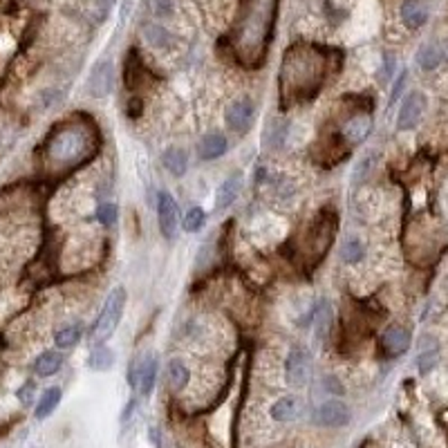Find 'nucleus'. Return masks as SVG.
<instances>
[{
    "label": "nucleus",
    "mask_w": 448,
    "mask_h": 448,
    "mask_svg": "<svg viewBox=\"0 0 448 448\" xmlns=\"http://www.w3.org/2000/svg\"><path fill=\"white\" fill-rule=\"evenodd\" d=\"M276 12V0H249L242 9V21L238 27V52L242 58L256 61L260 49H265V38L272 29Z\"/></svg>",
    "instance_id": "nucleus-1"
},
{
    "label": "nucleus",
    "mask_w": 448,
    "mask_h": 448,
    "mask_svg": "<svg viewBox=\"0 0 448 448\" xmlns=\"http://www.w3.org/2000/svg\"><path fill=\"white\" fill-rule=\"evenodd\" d=\"M90 148H92V137L88 128L81 124H69L52 135L47 144V157L58 166H67L81 162Z\"/></svg>",
    "instance_id": "nucleus-2"
},
{
    "label": "nucleus",
    "mask_w": 448,
    "mask_h": 448,
    "mask_svg": "<svg viewBox=\"0 0 448 448\" xmlns=\"http://www.w3.org/2000/svg\"><path fill=\"white\" fill-rule=\"evenodd\" d=\"M126 310V290L124 287H115V290L108 294L106 303L99 312V318L92 327V338L94 343H106L110 341L113 334L117 332L119 323H122V316Z\"/></svg>",
    "instance_id": "nucleus-3"
},
{
    "label": "nucleus",
    "mask_w": 448,
    "mask_h": 448,
    "mask_svg": "<svg viewBox=\"0 0 448 448\" xmlns=\"http://www.w3.org/2000/svg\"><path fill=\"white\" fill-rule=\"evenodd\" d=\"M312 376V358L305 347H292L285 363V379L292 388H305Z\"/></svg>",
    "instance_id": "nucleus-4"
},
{
    "label": "nucleus",
    "mask_w": 448,
    "mask_h": 448,
    "mask_svg": "<svg viewBox=\"0 0 448 448\" xmlns=\"http://www.w3.org/2000/svg\"><path fill=\"white\" fill-rule=\"evenodd\" d=\"M157 222H159V231H162L166 240H173L179 226V206L175 197L166 191L157 195Z\"/></svg>",
    "instance_id": "nucleus-5"
},
{
    "label": "nucleus",
    "mask_w": 448,
    "mask_h": 448,
    "mask_svg": "<svg viewBox=\"0 0 448 448\" xmlns=\"http://www.w3.org/2000/svg\"><path fill=\"white\" fill-rule=\"evenodd\" d=\"M312 422L316 426H323V428H341L350 422V408L338 399H330V401L321 404L318 408H314Z\"/></svg>",
    "instance_id": "nucleus-6"
},
{
    "label": "nucleus",
    "mask_w": 448,
    "mask_h": 448,
    "mask_svg": "<svg viewBox=\"0 0 448 448\" xmlns=\"http://www.w3.org/2000/svg\"><path fill=\"white\" fill-rule=\"evenodd\" d=\"M424 113H426V97L415 90V92H410L404 99L399 115H397V128L399 131H413V128L420 126Z\"/></svg>",
    "instance_id": "nucleus-7"
},
{
    "label": "nucleus",
    "mask_w": 448,
    "mask_h": 448,
    "mask_svg": "<svg viewBox=\"0 0 448 448\" xmlns=\"http://www.w3.org/2000/svg\"><path fill=\"white\" fill-rule=\"evenodd\" d=\"M224 119H226L229 131H233L238 135H244V133L251 131V126L256 122V110H254L251 101L242 99V101H233L226 108Z\"/></svg>",
    "instance_id": "nucleus-8"
},
{
    "label": "nucleus",
    "mask_w": 448,
    "mask_h": 448,
    "mask_svg": "<svg viewBox=\"0 0 448 448\" xmlns=\"http://www.w3.org/2000/svg\"><path fill=\"white\" fill-rule=\"evenodd\" d=\"M113 85H115V67L110 61H101L97 63L94 69L90 72L88 76V92L101 99V97H108L113 92Z\"/></svg>",
    "instance_id": "nucleus-9"
},
{
    "label": "nucleus",
    "mask_w": 448,
    "mask_h": 448,
    "mask_svg": "<svg viewBox=\"0 0 448 448\" xmlns=\"http://www.w3.org/2000/svg\"><path fill=\"white\" fill-rule=\"evenodd\" d=\"M157 370H159V361L155 354L144 356L142 361L137 363V372L131 374V383L135 388H139V392L144 397H148L153 392L155 381H157Z\"/></svg>",
    "instance_id": "nucleus-10"
},
{
    "label": "nucleus",
    "mask_w": 448,
    "mask_h": 448,
    "mask_svg": "<svg viewBox=\"0 0 448 448\" xmlns=\"http://www.w3.org/2000/svg\"><path fill=\"white\" fill-rule=\"evenodd\" d=\"M410 347V332L401 325L385 327L381 334V350L388 356H401Z\"/></svg>",
    "instance_id": "nucleus-11"
},
{
    "label": "nucleus",
    "mask_w": 448,
    "mask_h": 448,
    "mask_svg": "<svg viewBox=\"0 0 448 448\" xmlns=\"http://www.w3.org/2000/svg\"><path fill=\"white\" fill-rule=\"evenodd\" d=\"M314 341L321 345L327 341V336L332 332V321H334V307L330 301H321L314 307Z\"/></svg>",
    "instance_id": "nucleus-12"
},
{
    "label": "nucleus",
    "mask_w": 448,
    "mask_h": 448,
    "mask_svg": "<svg viewBox=\"0 0 448 448\" xmlns=\"http://www.w3.org/2000/svg\"><path fill=\"white\" fill-rule=\"evenodd\" d=\"M370 133H372V117L370 115H356L352 119H347L345 126H343V137L352 146L365 142Z\"/></svg>",
    "instance_id": "nucleus-13"
},
{
    "label": "nucleus",
    "mask_w": 448,
    "mask_h": 448,
    "mask_svg": "<svg viewBox=\"0 0 448 448\" xmlns=\"http://www.w3.org/2000/svg\"><path fill=\"white\" fill-rule=\"evenodd\" d=\"M448 61V43L442 45H424L420 52H417V65L426 72L437 69L442 63Z\"/></svg>",
    "instance_id": "nucleus-14"
},
{
    "label": "nucleus",
    "mask_w": 448,
    "mask_h": 448,
    "mask_svg": "<svg viewBox=\"0 0 448 448\" xmlns=\"http://www.w3.org/2000/svg\"><path fill=\"white\" fill-rule=\"evenodd\" d=\"M226 148H229L226 137L220 133H211L202 137V142L197 144V155L206 159V162H213V159H220L226 153Z\"/></svg>",
    "instance_id": "nucleus-15"
},
{
    "label": "nucleus",
    "mask_w": 448,
    "mask_h": 448,
    "mask_svg": "<svg viewBox=\"0 0 448 448\" xmlns=\"http://www.w3.org/2000/svg\"><path fill=\"white\" fill-rule=\"evenodd\" d=\"M240 186H242V175L235 173L231 177H226L224 182L217 188V195H215V206L217 208H229L233 202L238 193H240Z\"/></svg>",
    "instance_id": "nucleus-16"
},
{
    "label": "nucleus",
    "mask_w": 448,
    "mask_h": 448,
    "mask_svg": "<svg viewBox=\"0 0 448 448\" xmlns=\"http://www.w3.org/2000/svg\"><path fill=\"white\" fill-rule=\"evenodd\" d=\"M401 21L406 23V27H410V29H420L428 21V12H426L422 0H404Z\"/></svg>",
    "instance_id": "nucleus-17"
},
{
    "label": "nucleus",
    "mask_w": 448,
    "mask_h": 448,
    "mask_svg": "<svg viewBox=\"0 0 448 448\" xmlns=\"http://www.w3.org/2000/svg\"><path fill=\"white\" fill-rule=\"evenodd\" d=\"M440 361V345L433 336H424L420 343V356H417V365L422 372H431Z\"/></svg>",
    "instance_id": "nucleus-18"
},
{
    "label": "nucleus",
    "mask_w": 448,
    "mask_h": 448,
    "mask_svg": "<svg viewBox=\"0 0 448 448\" xmlns=\"http://www.w3.org/2000/svg\"><path fill=\"white\" fill-rule=\"evenodd\" d=\"M298 410H301V401L296 397H281L274 406H272V420L274 422H294L298 417Z\"/></svg>",
    "instance_id": "nucleus-19"
},
{
    "label": "nucleus",
    "mask_w": 448,
    "mask_h": 448,
    "mask_svg": "<svg viewBox=\"0 0 448 448\" xmlns=\"http://www.w3.org/2000/svg\"><path fill=\"white\" fill-rule=\"evenodd\" d=\"M88 365L92 367L94 372H106L115 365V352L108 347L106 343H97L88 356Z\"/></svg>",
    "instance_id": "nucleus-20"
},
{
    "label": "nucleus",
    "mask_w": 448,
    "mask_h": 448,
    "mask_svg": "<svg viewBox=\"0 0 448 448\" xmlns=\"http://www.w3.org/2000/svg\"><path fill=\"white\" fill-rule=\"evenodd\" d=\"M61 365H63V354L56 350H47L34 361V372L38 376H52L61 370Z\"/></svg>",
    "instance_id": "nucleus-21"
},
{
    "label": "nucleus",
    "mask_w": 448,
    "mask_h": 448,
    "mask_svg": "<svg viewBox=\"0 0 448 448\" xmlns=\"http://www.w3.org/2000/svg\"><path fill=\"white\" fill-rule=\"evenodd\" d=\"M162 164L171 175L182 177L188 168V155H186V151H182V148H168V151L162 155Z\"/></svg>",
    "instance_id": "nucleus-22"
},
{
    "label": "nucleus",
    "mask_w": 448,
    "mask_h": 448,
    "mask_svg": "<svg viewBox=\"0 0 448 448\" xmlns=\"http://www.w3.org/2000/svg\"><path fill=\"white\" fill-rule=\"evenodd\" d=\"M83 336V325L81 323H69L65 327H58L56 334H54V343L58 350H69L74 347Z\"/></svg>",
    "instance_id": "nucleus-23"
},
{
    "label": "nucleus",
    "mask_w": 448,
    "mask_h": 448,
    "mask_svg": "<svg viewBox=\"0 0 448 448\" xmlns=\"http://www.w3.org/2000/svg\"><path fill=\"white\" fill-rule=\"evenodd\" d=\"M61 404V388H47V390L41 395V399H38L36 404V420H45V417H49L54 410H56V406Z\"/></svg>",
    "instance_id": "nucleus-24"
},
{
    "label": "nucleus",
    "mask_w": 448,
    "mask_h": 448,
    "mask_svg": "<svg viewBox=\"0 0 448 448\" xmlns=\"http://www.w3.org/2000/svg\"><path fill=\"white\" fill-rule=\"evenodd\" d=\"M188 379H191V372H188L186 363L182 358H173L168 363V383H171V388L173 390H182V388H186Z\"/></svg>",
    "instance_id": "nucleus-25"
},
{
    "label": "nucleus",
    "mask_w": 448,
    "mask_h": 448,
    "mask_svg": "<svg viewBox=\"0 0 448 448\" xmlns=\"http://www.w3.org/2000/svg\"><path fill=\"white\" fill-rule=\"evenodd\" d=\"M285 135H287V124L281 122V119H274V122L267 126V133L263 139L265 148H269V151H278L285 142Z\"/></svg>",
    "instance_id": "nucleus-26"
},
{
    "label": "nucleus",
    "mask_w": 448,
    "mask_h": 448,
    "mask_svg": "<svg viewBox=\"0 0 448 448\" xmlns=\"http://www.w3.org/2000/svg\"><path fill=\"white\" fill-rule=\"evenodd\" d=\"M204 222H206L204 208L202 206H193V208H188V211H186L184 220H182V226H184L186 233H197V231H202Z\"/></svg>",
    "instance_id": "nucleus-27"
},
{
    "label": "nucleus",
    "mask_w": 448,
    "mask_h": 448,
    "mask_svg": "<svg viewBox=\"0 0 448 448\" xmlns=\"http://www.w3.org/2000/svg\"><path fill=\"white\" fill-rule=\"evenodd\" d=\"M341 258H343V263H347V265L358 263L363 258V244L358 240H347L343 244V249H341Z\"/></svg>",
    "instance_id": "nucleus-28"
},
{
    "label": "nucleus",
    "mask_w": 448,
    "mask_h": 448,
    "mask_svg": "<svg viewBox=\"0 0 448 448\" xmlns=\"http://www.w3.org/2000/svg\"><path fill=\"white\" fill-rule=\"evenodd\" d=\"M117 215H119V208L110 202L99 204V208H97V220L103 226H113L117 222Z\"/></svg>",
    "instance_id": "nucleus-29"
},
{
    "label": "nucleus",
    "mask_w": 448,
    "mask_h": 448,
    "mask_svg": "<svg viewBox=\"0 0 448 448\" xmlns=\"http://www.w3.org/2000/svg\"><path fill=\"white\" fill-rule=\"evenodd\" d=\"M374 164H376V155H367L365 159H361V162L356 164V168H354V175H352V182L354 184H361L363 179L370 175V171L374 168Z\"/></svg>",
    "instance_id": "nucleus-30"
},
{
    "label": "nucleus",
    "mask_w": 448,
    "mask_h": 448,
    "mask_svg": "<svg viewBox=\"0 0 448 448\" xmlns=\"http://www.w3.org/2000/svg\"><path fill=\"white\" fill-rule=\"evenodd\" d=\"M146 38L153 45L164 47L168 43V32H166L164 27H159V25H146Z\"/></svg>",
    "instance_id": "nucleus-31"
},
{
    "label": "nucleus",
    "mask_w": 448,
    "mask_h": 448,
    "mask_svg": "<svg viewBox=\"0 0 448 448\" xmlns=\"http://www.w3.org/2000/svg\"><path fill=\"white\" fill-rule=\"evenodd\" d=\"M323 390L330 392V395H336V397H341V395L345 392V390H343V383L338 381V376H334V374L323 376Z\"/></svg>",
    "instance_id": "nucleus-32"
},
{
    "label": "nucleus",
    "mask_w": 448,
    "mask_h": 448,
    "mask_svg": "<svg viewBox=\"0 0 448 448\" xmlns=\"http://www.w3.org/2000/svg\"><path fill=\"white\" fill-rule=\"evenodd\" d=\"M34 392H36V383L34 381H25L21 385V390H18V399H21L23 404H29L34 399Z\"/></svg>",
    "instance_id": "nucleus-33"
},
{
    "label": "nucleus",
    "mask_w": 448,
    "mask_h": 448,
    "mask_svg": "<svg viewBox=\"0 0 448 448\" xmlns=\"http://www.w3.org/2000/svg\"><path fill=\"white\" fill-rule=\"evenodd\" d=\"M171 12H173V3H171V0H153V14L168 16Z\"/></svg>",
    "instance_id": "nucleus-34"
},
{
    "label": "nucleus",
    "mask_w": 448,
    "mask_h": 448,
    "mask_svg": "<svg viewBox=\"0 0 448 448\" xmlns=\"http://www.w3.org/2000/svg\"><path fill=\"white\" fill-rule=\"evenodd\" d=\"M406 78H408V72H401V74H399V78H397V81H395L392 94H390V103H395V101H397V99H399L401 90H404V85H406Z\"/></svg>",
    "instance_id": "nucleus-35"
},
{
    "label": "nucleus",
    "mask_w": 448,
    "mask_h": 448,
    "mask_svg": "<svg viewBox=\"0 0 448 448\" xmlns=\"http://www.w3.org/2000/svg\"><path fill=\"white\" fill-rule=\"evenodd\" d=\"M97 3H99V5H103V7H110V5H115V3H117V0H97Z\"/></svg>",
    "instance_id": "nucleus-36"
}]
</instances>
